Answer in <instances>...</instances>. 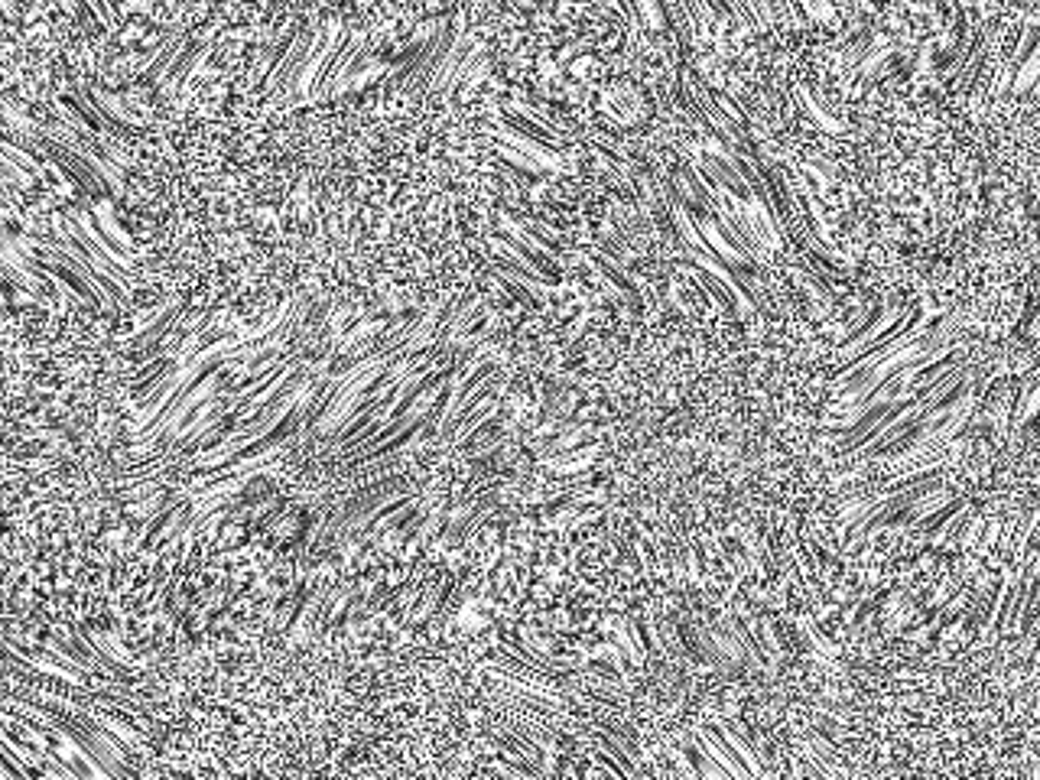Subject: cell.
Instances as JSON below:
<instances>
[{
  "mask_svg": "<svg viewBox=\"0 0 1040 780\" xmlns=\"http://www.w3.org/2000/svg\"><path fill=\"white\" fill-rule=\"evenodd\" d=\"M501 124H504L507 130H514V134L533 140L543 153L559 156V153L566 150V130L543 124L540 117H533L530 111L520 108V104H504V108H501Z\"/></svg>",
  "mask_w": 1040,
  "mask_h": 780,
  "instance_id": "obj_1",
  "label": "cell"
},
{
  "mask_svg": "<svg viewBox=\"0 0 1040 780\" xmlns=\"http://www.w3.org/2000/svg\"><path fill=\"white\" fill-rule=\"evenodd\" d=\"M364 43L355 36V33H342V39H335L332 49L325 52L322 62L316 65V72H312V82L306 88L309 98H319V95H329V91L335 88V82L342 78V72L348 69V62L355 59V52L361 49Z\"/></svg>",
  "mask_w": 1040,
  "mask_h": 780,
  "instance_id": "obj_2",
  "label": "cell"
},
{
  "mask_svg": "<svg viewBox=\"0 0 1040 780\" xmlns=\"http://www.w3.org/2000/svg\"><path fill=\"white\" fill-rule=\"evenodd\" d=\"M4 644H7L10 650H17V654L26 657L30 663H36V667H43V670H56V673H65V676H72V680H82V683H85V680H98V676L91 673L88 667H82V663H75L72 657H65L59 647H43V644H33V641H23V644H20L13 634H7Z\"/></svg>",
  "mask_w": 1040,
  "mask_h": 780,
  "instance_id": "obj_3",
  "label": "cell"
},
{
  "mask_svg": "<svg viewBox=\"0 0 1040 780\" xmlns=\"http://www.w3.org/2000/svg\"><path fill=\"white\" fill-rule=\"evenodd\" d=\"M494 241H498L501 247H507L511 254H517L520 260H527V264L543 273L546 280H550L553 286H559V280H563V270H559L556 257L550 251H543V247H537L530 238H524L520 231H498L494 234Z\"/></svg>",
  "mask_w": 1040,
  "mask_h": 780,
  "instance_id": "obj_4",
  "label": "cell"
},
{
  "mask_svg": "<svg viewBox=\"0 0 1040 780\" xmlns=\"http://www.w3.org/2000/svg\"><path fill=\"white\" fill-rule=\"evenodd\" d=\"M319 30H322V26H312V23L303 26V33H299L293 52H290V56H286V62L280 65L277 78L270 82V88L277 91V95H280V91H290V88L299 82V75L309 72V59H312V49H316Z\"/></svg>",
  "mask_w": 1040,
  "mask_h": 780,
  "instance_id": "obj_5",
  "label": "cell"
},
{
  "mask_svg": "<svg viewBox=\"0 0 1040 780\" xmlns=\"http://www.w3.org/2000/svg\"><path fill=\"white\" fill-rule=\"evenodd\" d=\"M696 738L702 741V748H706V751L712 754V758L719 761L732 777H751V767L745 764V758H741V751L732 745V738H728V735L722 732L719 722L702 725L699 732H696Z\"/></svg>",
  "mask_w": 1040,
  "mask_h": 780,
  "instance_id": "obj_6",
  "label": "cell"
},
{
  "mask_svg": "<svg viewBox=\"0 0 1040 780\" xmlns=\"http://www.w3.org/2000/svg\"><path fill=\"white\" fill-rule=\"evenodd\" d=\"M62 225L65 228H69L72 234H75V238L78 241H82L85 244V251L91 254V257H95V264L98 267H104V270H108L111 273V277H117V280H121L124 286H127V290H130V286H134V273H130L124 264H121V260H117L111 251H108V247H104L98 238H95V234H91V228L88 225H82V221H78V218H69V221H62Z\"/></svg>",
  "mask_w": 1040,
  "mask_h": 780,
  "instance_id": "obj_7",
  "label": "cell"
},
{
  "mask_svg": "<svg viewBox=\"0 0 1040 780\" xmlns=\"http://www.w3.org/2000/svg\"><path fill=\"white\" fill-rule=\"evenodd\" d=\"M504 218L507 225H511L514 231H520L524 238H530L537 247H543V251H550L553 257H563L569 251V244L559 238V234H553V228L540 225L537 218H530L527 212H517V208H504Z\"/></svg>",
  "mask_w": 1040,
  "mask_h": 780,
  "instance_id": "obj_8",
  "label": "cell"
},
{
  "mask_svg": "<svg viewBox=\"0 0 1040 780\" xmlns=\"http://www.w3.org/2000/svg\"><path fill=\"white\" fill-rule=\"evenodd\" d=\"M182 309H186V306H182L179 299H176V303H169L163 312H156V316H153L147 325H143V329H137L134 338L127 342L130 351H140V348L156 351V345H160L163 338H169V332H173V325H176V319L182 316Z\"/></svg>",
  "mask_w": 1040,
  "mask_h": 780,
  "instance_id": "obj_9",
  "label": "cell"
},
{
  "mask_svg": "<svg viewBox=\"0 0 1040 780\" xmlns=\"http://www.w3.org/2000/svg\"><path fill=\"white\" fill-rule=\"evenodd\" d=\"M179 368H182V364H179L173 355H160L156 361L143 364L140 371H134V381H130V390H127L130 400H134V403L147 400V397L153 394V390L160 387V384H163L166 377L173 374V371H179Z\"/></svg>",
  "mask_w": 1040,
  "mask_h": 780,
  "instance_id": "obj_10",
  "label": "cell"
},
{
  "mask_svg": "<svg viewBox=\"0 0 1040 780\" xmlns=\"http://www.w3.org/2000/svg\"><path fill=\"white\" fill-rule=\"evenodd\" d=\"M491 264H494V270L507 273V277L527 283L530 290H546V286H553L550 280L543 277V273H537V270H533V267L527 264V260H520L517 254H511V251H507V247H501L498 241H494V247H491Z\"/></svg>",
  "mask_w": 1040,
  "mask_h": 780,
  "instance_id": "obj_11",
  "label": "cell"
},
{
  "mask_svg": "<svg viewBox=\"0 0 1040 780\" xmlns=\"http://www.w3.org/2000/svg\"><path fill=\"white\" fill-rule=\"evenodd\" d=\"M504 410H494L491 416H485L478 426L468 429L465 436H459V452L465 455H475L478 449H491L494 442H501V433H504Z\"/></svg>",
  "mask_w": 1040,
  "mask_h": 780,
  "instance_id": "obj_12",
  "label": "cell"
},
{
  "mask_svg": "<svg viewBox=\"0 0 1040 780\" xmlns=\"http://www.w3.org/2000/svg\"><path fill=\"white\" fill-rule=\"evenodd\" d=\"M592 260V267L598 270V273H602V277L611 283V286H615V290L624 296V299H628V303H631V309H644V299H641V286H637L631 277H628V273H624V267L621 264H615V260H611V257H605L602 251H598V254H592L589 257Z\"/></svg>",
  "mask_w": 1040,
  "mask_h": 780,
  "instance_id": "obj_13",
  "label": "cell"
},
{
  "mask_svg": "<svg viewBox=\"0 0 1040 780\" xmlns=\"http://www.w3.org/2000/svg\"><path fill=\"white\" fill-rule=\"evenodd\" d=\"M205 49H208V39H192V43L182 46L179 56L173 59V65H169V69L163 72L160 85H163V88H173V85L182 82V78H189V72H192L195 65H199V59L205 56Z\"/></svg>",
  "mask_w": 1040,
  "mask_h": 780,
  "instance_id": "obj_14",
  "label": "cell"
},
{
  "mask_svg": "<svg viewBox=\"0 0 1040 780\" xmlns=\"http://www.w3.org/2000/svg\"><path fill=\"white\" fill-rule=\"evenodd\" d=\"M303 26H306V20H296V23L290 26V30H286V36L280 39V43L273 46L270 59H267V69H264V75H260V82H257V88H260V91H267L273 78H277L280 65H283V62H286V56H290V52H293V46H296L299 33H303Z\"/></svg>",
  "mask_w": 1040,
  "mask_h": 780,
  "instance_id": "obj_15",
  "label": "cell"
},
{
  "mask_svg": "<svg viewBox=\"0 0 1040 780\" xmlns=\"http://www.w3.org/2000/svg\"><path fill=\"white\" fill-rule=\"evenodd\" d=\"M59 104H62L65 117H72L75 124L88 127L91 134H104V130H108V124H104L101 117H98V111L91 108V104L85 101L82 91H78V95H62V98H59Z\"/></svg>",
  "mask_w": 1040,
  "mask_h": 780,
  "instance_id": "obj_16",
  "label": "cell"
},
{
  "mask_svg": "<svg viewBox=\"0 0 1040 780\" xmlns=\"http://www.w3.org/2000/svg\"><path fill=\"white\" fill-rule=\"evenodd\" d=\"M186 507H189V501L186 498H182V501H176V504H169L166 507V511L163 514H156L153 517V524L147 527V533H143V540H140V550H156V540H160L163 537V533L169 530V527H173L176 524V517L182 514V511H186Z\"/></svg>",
  "mask_w": 1040,
  "mask_h": 780,
  "instance_id": "obj_17",
  "label": "cell"
},
{
  "mask_svg": "<svg viewBox=\"0 0 1040 780\" xmlns=\"http://www.w3.org/2000/svg\"><path fill=\"white\" fill-rule=\"evenodd\" d=\"M17 459H59V446H52V439L13 442V446H10V462H17Z\"/></svg>",
  "mask_w": 1040,
  "mask_h": 780,
  "instance_id": "obj_18",
  "label": "cell"
},
{
  "mask_svg": "<svg viewBox=\"0 0 1040 780\" xmlns=\"http://www.w3.org/2000/svg\"><path fill=\"white\" fill-rule=\"evenodd\" d=\"M494 280H498V283L504 286V293L511 296V299H517V303L524 306V309H540L537 290H530L527 283H520V280H514V277H507V273H501V270H494Z\"/></svg>",
  "mask_w": 1040,
  "mask_h": 780,
  "instance_id": "obj_19",
  "label": "cell"
},
{
  "mask_svg": "<svg viewBox=\"0 0 1040 780\" xmlns=\"http://www.w3.org/2000/svg\"><path fill=\"white\" fill-rule=\"evenodd\" d=\"M182 46H186V43H182V39H173V43H169L163 52H160V56H156L150 65H147V69H143L140 72V82L143 85H150V82H160V78H163V72L169 69V65H173V59L179 56V49Z\"/></svg>",
  "mask_w": 1040,
  "mask_h": 780,
  "instance_id": "obj_20",
  "label": "cell"
},
{
  "mask_svg": "<svg viewBox=\"0 0 1040 780\" xmlns=\"http://www.w3.org/2000/svg\"><path fill=\"white\" fill-rule=\"evenodd\" d=\"M88 228H91V234H95V238L104 244V247H108V251L114 254V257H121V260H130V247L121 241V238H114V234L108 231V228H104V221L95 215V212H91L88 215Z\"/></svg>",
  "mask_w": 1040,
  "mask_h": 780,
  "instance_id": "obj_21",
  "label": "cell"
},
{
  "mask_svg": "<svg viewBox=\"0 0 1040 780\" xmlns=\"http://www.w3.org/2000/svg\"><path fill=\"white\" fill-rule=\"evenodd\" d=\"M803 10L810 20H829L832 17V4L829 0H803Z\"/></svg>",
  "mask_w": 1040,
  "mask_h": 780,
  "instance_id": "obj_22",
  "label": "cell"
},
{
  "mask_svg": "<svg viewBox=\"0 0 1040 780\" xmlns=\"http://www.w3.org/2000/svg\"><path fill=\"white\" fill-rule=\"evenodd\" d=\"M78 13H82V20H85V26H88V30H101V26H108V23H104L101 17H95V7H91L88 4V0H78Z\"/></svg>",
  "mask_w": 1040,
  "mask_h": 780,
  "instance_id": "obj_23",
  "label": "cell"
}]
</instances>
